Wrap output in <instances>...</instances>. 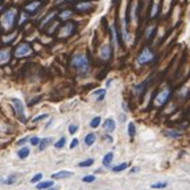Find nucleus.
Here are the masks:
<instances>
[{
	"label": "nucleus",
	"instance_id": "f257e3e1",
	"mask_svg": "<svg viewBox=\"0 0 190 190\" xmlns=\"http://www.w3.org/2000/svg\"><path fill=\"white\" fill-rule=\"evenodd\" d=\"M70 64H72L73 68L77 69L78 74H81V76L86 74L90 70V61L85 53H76L72 57V62Z\"/></svg>",
	"mask_w": 190,
	"mask_h": 190
},
{
	"label": "nucleus",
	"instance_id": "f03ea898",
	"mask_svg": "<svg viewBox=\"0 0 190 190\" xmlns=\"http://www.w3.org/2000/svg\"><path fill=\"white\" fill-rule=\"evenodd\" d=\"M16 15H17V11L15 8H12V10H8L6 11L0 17V25H2V28L8 32L10 29L13 28V25H15V21H16Z\"/></svg>",
	"mask_w": 190,
	"mask_h": 190
},
{
	"label": "nucleus",
	"instance_id": "7ed1b4c3",
	"mask_svg": "<svg viewBox=\"0 0 190 190\" xmlns=\"http://www.w3.org/2000/svg\"><path fill=\"white\" fill-rule=\"evenodd\" d=\"M169 95H170V90L168 89V87L162 89L156 96H154V99H153L154 106H157V107H162V106L168 102V99H169Z\"/></svg>",
	"mask_w": 190,
	"mask_h": 190
},
{
	"label": "nucleus",
	"instance_id": "20e7f679",
	"mask_svg": "<svg viewBox=\"0 0 190 190\" xmlns=\"http://www.w3.org/2000/svg\"><path fill=\"white\" fill-rule=\"evenodd\" d=\"M11 102H12V106H13V108H15L17 116L20 118V120L21 122H26V115H25V108H24L23 102H21L20 99H16V98L11 99Z\"/></svg>",
	"mask_w": 190,
	"mask_h": 190
},
{
	"label": "nucleus",
	"instance_id": "39448f33",
	"mask_svg": "<svg viewBox=\"0 0 190 190\" xmlns=\"http://www.w3.org/2000/svg\"><path fill=\"white\" fill-rule=\"evenodd\" d=\"M30 53H32V48H30V45L26 42H23L15 49V57L16 58H23V57H28Z\"/></svg>",
	"mask_w": 190,
	"mask_h": 190
},
{
	"label": "nucleus",
	"instance_id": "423d86ee",
	"mask_svg": "<svg viewBox=\"0 0 190 190\" xmlns=\"http://www.w3.org/2000/svg\"><path fill=\"white\" fill-rule=\"evenodd\" d=\"M154 58V56H153V53L148 49V48H144L143 52L139 54L138 57V64L139 65H144V64H148V62H151V61H153Z\"/></svg>",
	"mask_w": 190,
	"mask_h": 190
},
{
	"label": "nucleus",
	"instance_id": "0eeeda50",
	"mask_svg": "<svg viewBox=\"0 0 190 190\" xmlns=\"http://www.w3.org/2000/svg\"><path fill=\"white\" fill-rule=\"evenodd\" d=\"M74 28H76V25H74L73 23H66L62 28H61L58 30V36L61 38H65V37H69V36H72V33L74 32Z\"/></svg>",
	"mask_w": 190,
	"mask_h": 190
},
{
	"label": "nucleus",
	"instance_id": "6e6552de",
	"mask_svg": "<svg viewBox=\"0 0 190 190\" xmlns=\"http://www.w3.org/2000/svg\"><path fill=\"white\" fill-rule=\"evenodd\" d=\"M99 56H100V58L103 60V61H108L110 57H111V48H110V45H107V44H106V45L100 46Z\"/></svg>",
	"mask_w": 190,
	"mask_h": 190
},
{
	"label": "nucleus",
	"instance_id": "1a4fd4ad",
	"mask_svg": "<svg viewBox=\"0 0 190 190\" xmlns=\"http://www.w3.org/2000/svg\"><path fill=\"white\" fill-rule=\"evenodd\" d=\"M11 58V50L10 48L0 49V65H6Z\"/></svg>",
	"mask_w": 190,
	"mask_h": 190
},
{
	"label": "nucleus",
	"instance_id": "9d476101",
	"mask_svg": "<svg viewBox=\"0 0 190 190\" xmlns=\"http://www.w3.org/2000/svg\"><path fill=\"white\" fill-rule=\"evenodd\" d=\"M115 127H116V123H115L112 119H107V120H104V123H103V128L108 132V134L115 131Z\"/></svg>",
	"mask_w": 190,
	"mask_h": 190
},
{
	"label": "nucleus",
	"instance_id": "9b49d317",
	"mask_svg": "<svg viewBox=\"0 0 190 190\" xmlns=\"http://www.w3.org/2000/svg\"><path fill=\"white\" fill-rule=\"evenodd\" d=\"M130 19L132 23H136V20H138V3L134 2L131 4V16H130Z\"/></svg>",
	"mask_w": 190,
	"mask_h": 190
},
{
	"label": "nucleus",
	"instance_id": "f8f14e48",
	"mask_svg": "<svg viewBox=\"0 0 190 190\" xmlns=\"http://www.w3.org/2000/svg\"><path fill=\"white\" fill-rule=\"evenodd\" d=\"M73 172H66V170H62V172H58V173H54L52 176L54 180H58V178H69V177H73Z\"/></svg>",
	"mask_w": 190,
	"mask_h": 190
},
{
	"label": "nucleus",
	"instance_id": "ddd939ff",
	"mask_svg": "<svg viewBox=\"0 0 190 190\" xmlns=\"http://www.w3.org/2000/svg\"><path fill=\"white\" fill-rule=\"evenodd\" d=\"M104 95H106V90L104 89H99V90H95L94 92H92V98H94L96 102L103 100Z\"/></svg>",
	"mask_w": 190,
	"mask_h": 190
},
{
	"label": "nucleus",
	"instance_id": "4468645a",
	"mask_svg": "<svg viewBox=\"0 0 190 190\" xmlns=\"http://www.w3.org/2000/svg\"><path fill=\"white\" fill-rule=\"evenodd\" d=\"M40 6H41V2H32V3L26 4L24 10H25L26 12H34V11H36Z\"/></svg>",
	"mask_w": 190,
	"mask_h": 190
},
{
	"label": "nucleus",
	"instance_id": "2eb2a0df",
	"mask_svg": "<svg viewBox=\"0 0 190 190\" xmlns=\"http://www.w3.org/2000/svg\"><path fill=\"white\" fill-rule=\"evenodd\" d=\"M110 29H111V38H112L114 48L116 49L118 48V32H116V28H115V25H111L110 26Z\"/></svg>",
	"mask_w": 190,
	"mask_h": 190
},
{
	"label": "nucleus",
	"instance_id": "dca6fc26",
	"mask_svg": "<svg viewBox=\"0 0 190 190\" xmlns=\"http://www.w3.org/2000/svg\"><path fill=\"white\" fill-rule=\"evenodd\" d=\"M16 32H13V33H10V34H4V36H2V42L3 44H6V45H8L10 42L13 41V38L16 37Z\"/></svg>",
	"mask_w": 190,
	"mask_h": 190
},
{
	"label": "nucleus",
	"instance_id": "f3484780",
	"mask_svg": "<svg viewBox=\"0 0 190 190\" xmlns=\"http://www.w3.org/2000/svg\"><path fill=\"white\" fill-rule=\"evenodd\" d=\"M112 160H114V153L112 152H108V153L104 154V157H103V160H102V162H103L104 166H110V164L112 162Z\"/></svg>",
	"mask_w": 190,
	"mask_h": 190
},
{
	"label": "nucleus",
	"instance_id": "a211bd4d",
	"mask_svg": "<svg viewBox=\"0 0 190 190\" xmlns=\"http://www.w3.org/2000/svg\"><path fill=\"white\" fill-rule=\"evenodd\" d=\"M53 143V139L52 138H45L44 140L40 141V144H38V147H40V151H42V149H45L48 145H50Z\"/></svg>",
	"mask_w": 190,
	"mask_h": 190
},
{
	"label": "nucleus",
	"instance_id": "6ab92c4d",
	"mask_svg": "<svg viewBox=\"0 0 190 190\" xmlns=\"http://www.w3.org/2000/svg\"><path fill=\"white\" fill-rule=\"evenodd\" d=\"M91 7H92L91 3H79V4H77L76 10L77 11H89Z\"/></svg>",
	"mask_w": 190,
	"mask_h": 190
},
{
	"label": "nucleus",
	"instance_id": "aec40b11",
	"mask_svg": "<svg viewBox=\"0 0 190 190\" xmlns=\"http://www.w3.org/2000/svg\"><path fill=\"white\" fill-rule=\"evenodd\" d=\"M95 140H96V136L94 134H89V135H86V138H85V144L90 147V145L95 143Z\"/></svg>",
	"mask_w": 190,
	"mask_h": 190
},
{
	"label": "nucleus",
	"instance_id": "412c9836",
	"mask_svg": "<svg viewBox=\"0 0 190 190\" xmlns=\"http://www.w3.org/2000/svg\"><path fill=\"white\" fill-rule=\"evenodd\" d=\"M53 185H54L53 181H42V182L37 184V189H48V188H52Z\"/></svg>",
	"mask_w": 190,
	"mask_h": 190
},
{
	"label": "nucleus",
	"instance_id": "4be33fe9",
	"mask_svg": "<svg viewBox=\"0 0 190 190\" xmlns=\"http://www.w3.org/2000/svg\"><path fill=\"white\" fill-rule=\"evenodd\" d=\"M17 156H19L20 158H26V157L29 156V148L23 147V148H21L19 152H17Z\"/></svg>",
	"mask_w": 190,
	"mask_h": 190
},
{
	"label": "nucleus",
	"instance_id": "5701e85b",
	"mask_svg": "<svg viewBox=\"0 0 190 190\" xmlns=\"http://www.w3.org/2000/svg\"><path fill=\"white\" fill-rule=\"evenodd\" d=\"M56 15H57V12H56V11H53V12H50V13H49V15H48V16L45 17V19H44V20H42V23H41V25H40V26H41V28H42V26H44V25H46L48 23H50V20H52V19H53V17H54Z\"/></svg>",
	"mask_w": 190,
	"mask_h": 190
},
{
	"label": "nucleus",
	"instance_id": "b1692460",
	"mask_svg": "<svg viewBox=\"0 0 190 190\" xmlns=\"http://www.w3.org/2000/svg\"><path fill=\"white\" fill-rule=\"evenodd\" d=\"M122 37L124 41L128 40V33H127V25H126V21L123 20V24H122Z\"/></svg>",
	"mask_w": 190,
	"mask_h": 190
},
{
	"label": "nucleus",
	"instance_id": "393cba45",
	"mask_svg": "<svg viewBox=\"0 0 190 190\" xmlns=\"http://www.w3.org/2000/svg\"><path fill=\"white\" fill-rule=\"evenodd\" d=\"M100 116H95L94 119H92V120L90 122V127L91 128H96V127H99V124H100Z\"/></svg>",
	"mask_w": 190,
	"mask_h": 190
},
{
	"label": "nucleus",
	"instance_id": "a878e982",
	"mask_svg": "<svg viewBox=\"0 0 190 190\" xmlns=\"http://www.w3.org/2000/svg\"><path fill=\"white\" fill-rule=\"evenodd\" d=\"M127 164L126 162H123V164H120V165H116V166H114L112 168V172H115V173H119V172H122V170H124V169H127Z\"/></svg>",
	"mask_w": 190,
	"mask_h": 190
},
{
	"label": "nucleus",
	"instance_id": "bb28decb",
	"mask_svg": "<svg viewBox=\"0 0 190 190\" xmlns=\"http://www.w3.org/2000/svg\"><path fill=\"white\" fill-rule=\"evenodd\" d=\"M128 134H130L131 138H135V134H136V128L134 123H130L128 124Z\"/></svg>",
	"mask_w": 190,
	"mask_h": 190
},
{
	"label": "nucleus",
	"instance_id": "cd10ccee",
	"mask_svg": "<svg viewBox=\"0 0 190 190\" xmlns=\"http://www.w3.org/2000/svg\"><path fill=\"white\" fill-rule=\"evenodd\" d=\"M70 16H72V11H69V10H66V11L60 13V19L61 20H66V19H69Z\"/></svg>",
	"mask_w": 190,
	"mask_h": 190
},
{
	"label": "nucleus",
	"instance_id": "c85d7f7f",
	"mask_svg": "<svg viewBox=\"0 0 190 190\" xmlns=\"http://www.w3.org/2000/svg\"><path fill=\"white\" fill-rule=\"evenodd\" d=\"M65 143H66V138H61L57 143H54V148H57V149H61L65 145Z\"/></svg>",
	"mask_w": 190,
	"mask_h": 190
},
{
	"label": "nucleus",
	"instance_id": "c756f323",
	"mask_svg": "<svg viewBox=\"0 0 190 190\" xmlns=\"http://www.w3.org/2000/svg\"><path fill=\"white\" fill-rule=\"evenodd\" d=\"M166 186H168L166 182H156V184H152L151 185V188H153V189H164Z\"/></svg>",
	"mask_w": 190,
	"mask_h": 190
},
{
	"label": "nucleus",
	"instance_id": "7c9ffc66",
	"mask_svg": "<svg viewBox=\"0 0 190 190\" xmlns=\"http://www.w3.org/2000/svg\"><path fill=\"white\" fill-rule=\"evenodd\" d=\"M157 12H158V2L156 0L153 4V7H152V11H151V17H154L157 15Z\"/></svg>",
	"mask_w": 190,
	"mask_h": 190
},
{
	"label": "nucleus",
	"instance_id": "2f4dec72",
	"mask_svg": "<svg viewBox=\"0 0 190 190\" xmlns=\"http://www.w3.org/2000/svg\"><path fill=\"white\" fill-rule=\"evenodd\" d=\"M94 164V160L92 158H89V160H86V161H82V162H79V166L81 168H85V166H90V165H92Z\"/></svg>",
	"mask_w": 190,
	"mask_h": 190
},
{
	"label": "nucleus",
	"instance_id": "473e14b6",
	"mask_svg": "<svg viewBox=\"0 0 190 190\" xmlns=\"http://www.w3.org/2000/svg\"><path fill=\"white\" fill-rule=\"evenodd\" d=\"M48 116H49L48 114H40L38 116H36L34 119H32V122H33V123H37V122H40V120H44V119H46Z\"/></svg>",
	"mask_w": 190,
	"mask_h": 190
},
{
	"label": "nucleus",
	"instance_id": "72a5a7b5",
	"mask_svg": "<svg viewBox=\"0 0 190 190\" xmlns=\"http://www.w3.org/2000/svg\"><path fill=\"white\" fill-rule=\"evenodd\" d=\"M165 135L168 136V138H178L181 134H180V132H177V131H166Z\"/></svg>",
	"mask_w": 190,
	"mask_h": 190
},
{
	"label": "nucleus",
	"instance_id": "f704fd0d",
	"mask_svg": "<svg viewBox=\"0 0 190 190\" xmlns=\"http://www.w3.org/2000/svg\"><path fill=\"white\" fill-rule=\"evenodd\" d=\"M153 30H154V25L148 26L147 30H145V38H149V37H151L152 33H153Z\"/></svg>",
	"mask_w": 190,
	"mask_h": 190
},
{
	"label": "nucleus",
	"instance_id": "c9c22d12",
	"mask_svg": "<svg viewBox=\"0 0 190 190\" xmlns=\"http://www.w3.org/2000/svg\"><path fill=\"white\" fill-rule=\"evenodd\" d=\"M83 182H86V184H90V182H94L95 181V176H85V177L82 178Z\"/></svg>",
	"mask_w": 190,
	"mask_h": 190
},
{
	"label": "nucleus",
	"instance_id": "e433bc0d",
	"mask_svg": "<svg viewBox=\"0 0 190 190\" xmlns=\"http://www.w3.org/2000/svg\"><path fill=\"white\" fill-rule=\"evenodd\" d=\"M42 178V174L41 173H38V174H36L34 177L30 180V184H37V182H40V180Z\"/></svg>",
	"mask_w": 190,
	"mask_h": 190
},
{
	"label": "nucleus",
	"instance_id": "4c0bfd02",
	"mask_svg": "<svg viewBox=\"0 0 190 190\" xmlns=\"http://www.w3.org/2000/svg\"><path fill=\"white\" fill-rule=\"evenodd\" d=\"M28 19V13H21V16H20V21L17 24L19 25H23L24 23H25V20Z\"/></svg>",
	"mask_w": 190,
	"mask_h": 190
},
{
	"label": "nucleus",
	"instance_id": "58836bf2",
	"mask_svg": "<svg viewBox=\"0 0 190 190\" xmlns=\"http://www.w3.org/2000/svg\"><path fill=\"white\" fill-rule=\"evenodd\" d=\"M77 131H78V126H77V124H70V126H69V132H70L72 135H74Z\"/></svg>",
	"mask_w": 190,
	"mask_h": 190
},
{
	"label": "nucleus",
	"instance_id": "ea45409f",
	"mask_svg": "<svg viewBox=\"0 0 190 190\" xmlns=\"http://www.w3.org/2000/svg\"><path fill=\"white\" fill-rule=\"evenodd\" d=\"M29 141H30V144H32V145H38L41 140H40L38 138H36V136H33V138H30V139H29Z\"/></svg>",
	"mask_w": 190,
	"mask_h": 190
},
{
	"label": "nucleus",
	"instance_id": "a19ab883",
	"mask_svg": "<svg viewBox=\"0 0 190 190\" xmlns=\"http://www.w3.org/2000/svg\"><path fill=\"white\" fill-rule=\"evenodd\" d=\"M77 145H78V139H74L73 141H72V143H70V148H76L77 147Z\"/></svg>",
	"mask_w": 190,
	"mask_h": 190
},
{
	"label": "nucleus",
	"instance_id": "79ce46f5",
	"mask_svg": "<svg viewBox=\"0 0 190 190\" xmlns=\"http://www.w3.org/2000/svg\"><path fill=\"white\" fill-rule=\"evenodd\" d=\"M29 139L28 138H25V139H21V140H19V141H17V145H24L25 143H26V141H28Z\"/></svg>",
	"mask_w": 190,
	"mask_h": 190
},
{
	"label": "nucleus",
	"instance_id": "37998d69",
	"mask_svg": "<svg viewBox=\"0 0 190 190\" xmlns=\"http://www.w3.org/2000/svg\"><path fill=\"white\" fill-rule=\"evenodd\" d=\"M141 89H143V86H141V85H139V86H134V91H136V92H140Z\"/></svg>",
	"mask_w": 190,
	"mask_h": 190
},
{
	"label": "nucleus",
	"instance_id": "c03bdc74",
	"mask_svg": "<svg viewBox=\"0 0 190 190\" xmlns=\"http://www.w3.org/2000/svg\"><path fill=\"white\" fill-rule=\"evenodd\" d=\"M122 107H123V110H124L126 112H128V107H127V104H126V103H123V104H122Z\"/></svg>",
	"mask_w": 190,
	"mask_h": 190
},
{
	"label": "nucleus",
	"instance_id": "a18cd8bd",
	"mask_svg": "<svg viewBox=\"0 0 190 190\" xmlns=\"http://www.w3.org/2000/svg\"><path fill=\"white\" fill-rule=\"evenodd\" d=\"M2 10H3V7H2V6H0V11H2Z\"/></svg>",
	"mask_w": 190,
	"mask_h": 190
},
{
	"label": "nucleus",
	"instance_id": "49530a36",
	"mask_svg": "<svg viewBox=\"0 0 190 190\" xmlns=\"http://www.w3.org/2000/svg\"><path fill=\"white\" fill-rule=\"evenodd\" d=\"M145 2H147V0H145Z\"/></svg>",
	"mask_w": 190,
	"mask_h": 190
},
{
	"label": "nucleus",
	"instance_id": "de8ad7c7",
	"mask_svg": "<svg viewBox=\"0 0 190 190\" xmlns=\"http://www.w3.org/2000/svg\"><path fill=\"white\" fill-rule=\"evenodd\" d=\"M0 26H2V25H0Z\"/></svg>",
	"mask_w": 190,
	"mask_h": 190
}]
</instances>
